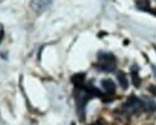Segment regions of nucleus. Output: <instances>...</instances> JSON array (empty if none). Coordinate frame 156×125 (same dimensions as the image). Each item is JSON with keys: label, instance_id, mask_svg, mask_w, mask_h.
Returning <instances> with one entry per match:
<instances>
[{"label": "nucleus", "instance_id": "6e6552de", "mask_svg": "<svg viewBox=\"0 0 156 125\" xmlns=\"http://www.w3.org/2000/svg\"><path fill=\"white\" fill-rule=\"evenodd\" d=\"M137 70H139V69H137ZM137 70L135 71V66H133V69H131V77H133V83H134L135 88H139L140 84H141V79H140L139 74H137Z\"/></svg>", "mask_w": 156, "mask_h": 125}, {"label": "nucleus", "instance_id": "2eb2a0df", "mask_svg": "<svg viewBox=\"0 0 156 125\" xmlns=\"http://www.w3.org/2000/svg\"><path fill=\"white\" fill-rule=\"evenodd\" d=\"M155 50H156V46H155Z\"/></svg>", "mask_w": 156, "mask_h": 125}, {"label": "nucleus", "instance_id": "9b49d317", "mask_svg": "<svg viewBox=\"0 0 156 125\" xmlns=\"http://www.w3.org/2000/svg\"><path fill=\"white\" fill-rule=\"evenodd\" d=\"M149 11H150V12H151V14H154V15H155V16H156V10H155V9H150V10H149Z\"/></svg>", "mask_w": 156, "mask_h": 125}, {"label": "nucleus", "instance_id": "f257e3e1", "mask_svg": "<svg viewBox=\"0 0 156 125\" xmlns=\"http://www.w3.org/2000/svg\"><path fill=\"white\" fill-rule=\"evenodd\" d=\"M102 98L104 94L94 88L93 85H83V86H76V90H75V102H76V110L79 112V116L83 120L84 119V110L85 106L87 104V102L93 98Z\"/></svg>", "mask_w": 156, "mask_h": 125}, {"label": "nucleus", "instance_id": "1a4fd4ad", "mask_svg": "<svg viewBox=\"0 0 156 125\" xmlns=\"http://www.w3.org/2000/svg\"><path fill=\"white\" fill-rule=\"evenodd\" d=\"M136 6L139 9H141V10H146V11H149L151 9L149 0H137V2H136Z\"/></svg>", "mask_w": 156, "mask_h": 125}, {"label": "nucleus", "instance_id": "39448f33", "mask_svg": "<svg viewBox=\"0 0 156 125\" xmlns=\"http://www.w3.org/2000/svg\"><path fill=\"white\" fill-rule=\"evenodd\" d=\"M101 85H102V89L105 91V94L108 95H114L115 94V89H116V85L112 80L110 79H104L101 81Z\"/></svg>", "mask_w": 156, "mask_h": 125}, {"label": "nucleus", "instance_id": "9d476101", "mask_svg": "<svg viewBox=\"0 0 156 125\" xmlns=\"http://www.w3.org/2000/svg\"><path fill=\"white\" fill-rule=\"evenodd\" d=\"M142 102H144V109H146L149 111H154L156 109V105H155V103L152 102L151 99L146 98V100H142Z\"/></svg>", "mask_w": 156, "mask_h": 125}, {"label": "nucleus", "instance_id": "20e7f679", "mask_svg": "<svg viewBox=\"0 0 156 125\" xmlns=\"http://www.w3.org/2000/svg\"><path fill=\"white\" fill-rule=\"evenodd\" d=\"M53 0H31L30 2V8L35 11V12H43Z\"/></svg>", "mask_w": 156, "mask_h": 125}, {"label": "nucleus", "instance_id": "f8f14e48", "mask_svg": "<svg viewBox=\"0 0 156 125\" xmlns=\"http://www.w3.org/2000/svg\"><path fill=\"white\" fill-rule=\"evenodd\" d=\"M3 36H4V33H3V30H2V31H0V41L3 40Z\"/></svg>", "mask_w": 156, "mask_h": 125}, {"label": "nucleus", "instance_id": "ddd939ff", "mask_svg": "<svg viewBox=\"0 0 156 125\" xmlns=\"http://www.w3.org/2000/svg\"><path fill=\"white\" fill-rule=\"evenodd\" d=\"M91 125H102V123H100V121H98V123H94V124H91Z\"/></svg>", "mask_w": 156, "mask_h": 125}, {"label": "nucleus", "instance_id": "4468645a", "mask_svg": "<svg viewBox=\"0 0 156 125\" xmlns=\"http://www.w3.org/2000/svg\"><path fill=\"white\" fill-rule=\"evenodd\" d=\"M154 71H155V74H156V68H155V66H154Z\"/></svg>", "mask_w": 156, "mask_h": 125}, {"label": "nucleus", "instance_id": "f03ea898", "mask_svg": "<svg viewBox=\"0 0 156 125\" xmlns=\"http://www.w3.org/2000/svg\"><path fill=\"white\" fill-rule=\"evenodd\" d=\"M99 61L95 64V68H98L101 71H114L116 68V58L110 53H100L98 55Z\"/></svg>", "mask_w": 156, "mask_h": 125}, {"label": "nucleus", "instance_id": "7ed1b4c3", "mask_svg": "<svg viewBox=\"0 0 156 125\" xmlns=\"http://www.w3.org/2000/svg\"><path fill=\"white\" fill-rule=\"evenodd\" d=\"M124 109L130 114H135V112L137 114V112H140L144 109V102L136 96H130L124 104Z\"/></svg>", "mask_w": 156, "mask_h": 125}, {"label": "nucleus", "instance_id": "423d86ee", "mask_svg": "<svg viewBox=\"0 0 156 125\" xmlns=\"http://www.w3.org/2000/svg\"><path fill=\"white\" fill-rule=\"evenodd\" d=\"M71 81L75 84V86H83L85 83V74L80 73V74H75L71 78Z\"/></svg>", "mask_w": 156, "mask_h": 125}, {"label": "nucleus", "instance_id": "0eeeda50", "mask_svg": "<svg viewBox=\"0 0 156 125\" xmlns=\"http://www.w3.org/2000/svg\"><path fill=\"white\" fill-rule=\"evenodd\" d=\"M116 78H118V81H119V84L121 85L122 89H127V86H129V81H127V79H126L125 73L119 71V73H118V75H116Z\"/></svg>", "mask_w": 156, "mask_h": 125}]
</instances>
